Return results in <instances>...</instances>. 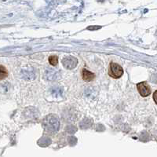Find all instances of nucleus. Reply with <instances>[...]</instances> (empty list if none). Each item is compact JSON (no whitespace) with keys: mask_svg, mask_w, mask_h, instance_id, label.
I'll return each mask as SVG.
<instances>
[{"mask_svg":"<svg viewBox=\"0 0 157 157\" xmlns=\"http://www.w3.org/2000/svg\"><path fill=\"white\" fill-rule=\"evenodd\" d=\"M82 78L83 80L86 81V82H90V81H92L95 78V75L93 72L86 70V68H83L82 70Z\"/></svg>","mask_w":157,"mask_h":157,"instance_id":"obj_4","label":"nucleus"},{"mask_svg":"<svg viewBox=\"0 0 157 157\" xmlns=\"http://www.w3.org/2000/svg\"><path fill=\"white\" fill-rule=\"evenodd\" d=\"M153 99H154V101L155 102V104L157 105V90L155 91L153 94Z\"/></svg>","mask_w":157,"mask_h":157,"instance_id":"obj_7","label":"nucleus"},{"mask_svg":"<svg viewBox=\"0 0 157 157\" xmlns=\"http://www.w3.org/2000/svg\"><path fill=\"white\" fill-rule=\"evenodd\" d=\"M137 90L142 97H147L151 94V88L146 82H141L137 85Z\"/></svg>","mask_w":157,"mask_h":157,"instance_id":"obj_3","label":"nucleus"},{"mask_svg":"<svg viewBox=\"0 0 157 157\" xmlns=\"http://www.w3.org/2000/svg\"><path fill=\"white\" fill-rule=\"evenodd\" d=\"M123 74V69L120 64L114 62L110 63L109 69V75L114 78H120Z\"/></svg>","mask_w":157,"mask_h":157,"instance_id":"obj_1","label":"nucleus"},{"mask_svg":"<svg viewBox=\"0 0 157 157\" xmlns=\"http://www.w3.org/2000/svg\"><path fill=\"white\" fill-rule=\"evenodd\" d=\"M49 62L51 65L53 66H55L57 65V63H58V57L57 55H53V56H50L49 57Z\"/></svg>","mask_w":157,"mask_h":157,"instance_id":"obj_6","label":"nucleus"},{"mask_svg":"<svg viewBox=\"0 0 157 157\" xmlns=\"http://www.w3.org/2000/svg\"><path fill=\"white\" fill-rule=\"evenodd\" d=\"M62 64L68 69H72V68L76 67L77 64H78V60L74 57L68 56V57H65L63 59Z\"/></svg>","mask_w":157,"mask_h":157,"instance_id":"obj_2","label":"nucleus"},{"mask_svg":"<svg viewBox=\"0 0 157 157\" xmlns=\"http://www.w3.org/2000/svg\"><path fill=\"white\" fill-rule=\"evenodd\" d=\"M8 75V71L6 68L2 65H0V80H2L5 78H6Z\"/></svg>","mask_w":157,"mask_h":157,"instance_id":"obj_5","label":"nucleus"}]
</instances>
